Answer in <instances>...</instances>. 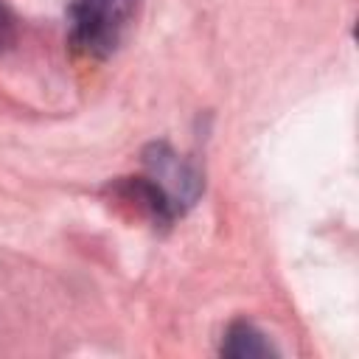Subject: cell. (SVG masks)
Instances as JSON below:
<instances>
[{
	"label": "cell",
	"instance_id": "277c9868",
	"mask_svg": "<svg viewBox=\"0 0 359 359\" xmlns=\"http://www.w3.org/2000/svg\"><path fill=\"white\" fill-rule=\"evenodd\" d=\"M17 42V20L6 3H0V53Z\"/></svg>",
	"mask_w": 359,
	"mask_h": 359
},
{
	"label": "cell",
	"instance_id": "3957f363",
	"mask_svg": "<svg viewBox=\"0 0 359 359\" xmlns=\"http://www.w3.org/2000/svg\"><path fill=\"white\" fill-rule=\"evenodd\" d=\"M222 356L227 359H266L275 353L272 342L266 339V334H261L252 323L247 320H233L224 331L222 339Z\"/></svg>",
	"mask_w": 359,
	"mask_h": 359
},
{
	"label": "cell",
	"instance_id": "7a4b0ae2",
	"mask_svg": "<svg viewBox=\"0 0 359 359\" xmlns=\"http://www.w3.org/2000/svg\"><path fill=\"white\" fill-rule=\"evenodd\" d=\"M143 163L149 168V177L165 191V196L171 199L177 213H182L188 205H194V199L202 191V177L191 163L180 160L168 149V143H151L143 151Z\"/></svg>",
	"mask_w": 359,
	"mask_h": 359
},
{
	"label": "cell",
	"instance_id": "6da1fadb",
	"mask_svg": "<svg viewBox=\"0 0 359 359\" xmlns=\"http://www.w3.org/2000/svg\"><path fill=\"white\" fill-rule=\"evenodd\" d=\"M140 0H73L67 8V42L76 53L107 59L123 42Z\"/></svg>",
	"mask_w": 359,
	"mask_h": 359
}]
</instances>
